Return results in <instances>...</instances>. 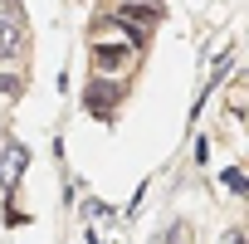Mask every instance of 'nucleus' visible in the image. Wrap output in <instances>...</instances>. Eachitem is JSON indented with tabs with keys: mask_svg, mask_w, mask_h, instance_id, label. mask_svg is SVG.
<instances>
[{
	"mask_svg": "<svg viewBox=\"0 0 249 244\" xmlns=\"http://www.w3.org/2000/svg\"><path fill=\"white\" fill-rule=\"evenodd\" d=\"M15 54H20V20L0 10V59H15Z\"/></svg>",
	"mask_w": 249,
	"mask_h": 244,
	"instance_id": "nucleus-1",
	"label": "nucleus"
},
{
	"mask_svg": "<svg viewBox=\"0 0 249 244\" xmlns=\"http://www.w3.org/2000/svg\"><path fill=\"white\" fill-rule=\"evenodd\" d=\"M25 171V147H15V152H5L0 157V181H10L15 186V176Z\"/></svg>",
	"mask_w": 249,
	"mask_h": 244,
	"instance_id": "nucleus-2",
	"label": "nucleus"
},
{
	"mask_svg": "<svg viewBox=\"0 0 249 244\" xmlns=\"http://www.w3.org/2000/svg\"><path fill=\"white\" fill-rule=\"evenodd\" d=\"M132 64V49H98V69H122Z\"/></svg>",
	"mask_w": 249,
	"mask_h": 244,
	"instance_id": "nucleus-3",
	"label": "nucleus"
},
{
	"mask_svg": "<svg viewBox=\"0 0 249 244\" xmlns=\"http://www.w3.org/2000/svg\"><path fill=\"white\" fill-rule=\"evenodd\" d=\"M0 93H20V78L15 73H0Z\"/></svg>",
	"mask_w": 249,
	"mask_h": 244,
	"instance_id": "nucleus-4",
	"label": "nucleus"
}]
</instances>
